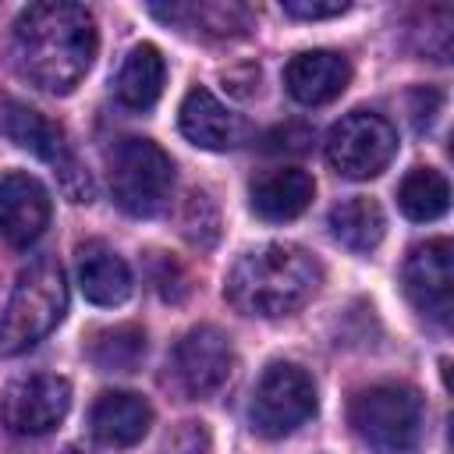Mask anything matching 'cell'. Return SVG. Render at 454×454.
Instances as JSON below:
<instances>
[{
    "instance_id": "obj_25",
    "label": "cell",
    "mask_w": 454,
    "mask_h": 454,
    "mask_svg": "<svg viewBox=\"0 0 454 454\" xmlns=\"http://www.w3.org/2000/svg\"><path fill=\"white\" fill-rule=\"evenodd\" d=\"M351 4L348 0H284V14L301 18V21H319V18H337Z\"/></svg>"
},
{
    "instance_id": "obj_29",
    "label": "cell",
    "mask_w": 454,
    "mask_h": 454,
    "mask_svg": "<svg viewBox=\"0 0 454 454\" xmlns=\"http://www.w3.org/2000/svg\"><path fill=\"white\" fill-rule=\"evenodd\" d=\"M60 454H89V450H85V447H78V443H71V447H64Z\"/></svg>"
},
{
    "instance_id": "obj_7",
    "label": "cell",
    "mask_w": 454,
    "mask_h": 454,
    "mask_svg": "<svg viewBox=\"0 0 454 454\" xmlns=\"http://www.w3.org/2000/svg\"><path fill=\"white\" fill-rule=\"evenodd\" d=\"M394 153L397 128L376 110H351L326 135V160L348 181H369L383 174Z\"/></svg>"
},
{
    "instance_id": "obj_10",
    "label": "cell",
    "mask_w": 454,
    "mask_h": 454,
    "mask_svg": "<svg viewBox=\"0 0 454 454\" xmlns=\"http://www.w3.org/2000/svg\"><path fill=\"white\" fill-rule=\"evenodd\" d=\"M404 294L419 316L436 326H450L454 312V245L447 238L422 241L404 259Z\"/></svg>"
},
{
    "instance_id": "obj_15",
    "label": "cell",
    "mask_w": 454,
    "mask_h": 454,
    "mask_svg": "<svg viewBox=\"0 0 454 454\" xmlns=\"http://www.w3.org/2000/svg\"><path fill=\"white\" fill-rule=\"evenodd\" d=\"M312 195H316V181L301 167H273V170H262L259 177H252V184H248L252 213L270 223L301 216L309 209Z\"/></svg>"
},
{
    "instance_id": "obj_17",
    "label": "cell",
    "mask_w": 454,
    "mask_h": 454,
    "mask_svg": "<svg viewBox=\"0 0 454 454\" xmlns=\"http://www.w3.org/2000/svg\"><path fill=\"white\" fill-rule=\"evenodd\" d=\"M78 287L92 305H121L131 294V270L106 241H82Z\"/></svg>"
},
{
    "instance_id": "obj_23",
    "label": "cell",
    "mask_w": 454,
    "mask_h": 454,
    "mask_svg": "<svg viewBox=\"0 0 454 454\" xmlns=\"http://www.w3.org/2000/svg\"><path fill=\"white\" fill-rule=\"evenodd\" d=\"M181 231L195 248H213L220 238V209L206 192H192L181 209Z\"/></svg>"
},
{
    "instance_id": "obj_21",
    "label": "cell",
    "mask_w": 454,
    "mask_h": 454,
    "mask_svg": "<svg viewBox=\"0 0 454 454\" xmlns=\"http://www.w3.org/2000/svg\"><path fill=\"white\" fill-rule=\"evenodd\" d=\"M85 355L99 372H135L145 358V330L135 323L103 326L89 337Z\"/></svg>"
},
{
    "instance_id": "obj_8",
    "label": "cell",
    "mask_w": 454,
    "mask_h": 454,
    "mask_svg": "<svg viewBox=\"0 0 454 454\" xmlns=\"http://www.w3.org/2000/svg\"><path fill=\"white\" fill-rule=\"evenodd\" d=\"M4 128L11 135L14 145L35 153L43 163L53 167L57 174V184L60 192L71 199V202H89L92 199V177L89 170L78 163V156L71 153L67 145V135L60 124L46 121L39 110H32L28 103H18V99H7V114H4Z\"/></svg>"
},
{
    "instance_id": "obj_22",
    "label": "cell",
    "mask_w": 454,
    "mask_h": 454,
    "mask_svg": "<svg viewBox=\"0 0 454 454\" xmlns=\"http://www.w3.org/2000/svg\"><path fill=\"white\" fill-rule=\"evenodd\" d=\"M397 206L415 223L440 220L450 209V184L436 167H415L397 188Z\"/></svg>"
},
{
    "instance_id": "obj_13",
    "label": "cell",
    "mask_w": 454,
    "mask_h": 454,
    "mask_svg": "<svg viewBox=\"0 0 454 454\" xmlns=\"http://www.w3.org/2000/svg\"><path fill=\"white\" fill-rule=\"evenodd\" d=\"M181 135L199 145V149H213V153H227L238 149L252 138V124L234 114L231 106H223L209 89L195 85L184 99H181V114H177Z\"/></svg>"
},
{
    "instance_id": "obj_14",
    "label": "cell",
    "mask_w": 454,
    "mask_h": 454,
    "mask_svg": "<svg viewBox=\"0 0 454 454\" xmlns=\"http://www.w3.org/2000/svg\"><path fill=\"white\" fill-rule=\"evenodd\" d=\"M351 82V64L337 50H301L284 67V85L301 106H323L337 99Z\"/></svg>"
},
{
    "instance_id": "obj_1",
    "label": "cell",
    "mask_w": 454,
    "mask_h": 454,
    "mask_svg": "<svg viewBox=\"0 0 454 454\" xmlns=\"http://www.w3.org/2000/svg\"><path fill=\"white\" fill-rule=\"evenodd\" d=\"M99 50L96 18L71 0L28 4L14 21V64L43 92L67 96L89 74Z\"/></svg>"
},
{
    "instance_id": "obj_5",
    "label": "cell",
    "mask_w": 454,
    "mask_h": 454,
    "mask_svg": "<svg viewBox=\"0 0 454 454\" xmlns=\"http://www.w3.org/2000/svg\"><path fill=\"white\" fill-rule=\"evenodd\" d=\"M110 192L114 202L135 216V220H149L160 216L170 202L174 192V163L170 156L149 142V138H121L110 156Z\"/></svg>"
},
{
    "instance_id": "obj_28",
    "label": "cell",
    "mask_w": 454,
    "mask_h": 454,
    "mask_svg": "<svg viewBox=\"0 0 454 454\" xmlns=\"http://www.w3.org/2000/svg\"><path fill=\"white\" fill-rule=\"evenodd\" d=\"M167 447L170 454H209V433L202 429V422H184Z\"/></svg>"
},
{
    "instance_id": "obj_27",
    "label": "cell",
    "mask_w": 454,
    "mask_h": 454,
    "mask_svg": "<svg viewBox=\"0 0 454 454\" xmlns=\"http://www.w3.org/2000/svg\"><path fill=\"white\" fill-rule=\"evenodd\" d=\"M443 106V96L436 89H415L411 92V121H415V131H429L436 114Z\"/></svg>"
},
{
    "instance_id": "obj_11",
    "label": "cell",
    "mask_w": 454,
    "mask_h": 454,
    "mask_svg": "<svg viewBox=\"0 0 454 454\" xmlns=\"http://www.w3.org/2000/svg\"><path fill=\"white\" fill-rule=\"evenodd\" d=\"M234 372L231 337L216 326H192L174 348V376L188 397H213Z\"/></svg>"
},
{
    "instance_id": "obj_6",
    "label": "cell",
    "mask_w": 454,
    "mask_h": 454,
    "mask_svg": "<svg viewBox=\"0 0 454 454\" xmlns=\"http://www.w3.org/2000/svg\"><path fill=\"white\" fill-rule=\"evenodd\" d=\"M316 408H319L316 380L294 362H270L252 390L248 419L259 436L280 440L298 426H305L316 415Z\"/></svg>"
},
{
    "instance_id": "obj_16",
    "label": "cell",
    "mask_w": 454,
    "mask_h": 454,
    "mask_svg": "<svg viewBox=\"0 0 454 454\" xmlns=\"http://www.w3.org/2000/svg\"><path fill=\"white\" fill-rule=\"evenodd\" d=\"M89 426L92 436L106 447H135L153 426V408L135 390H106L96 397Z\"/></svg>"
},
{
    "instance_id": "obj_3",
    "label": "cell",
    "mask_w": 454,
    "mask_h": 454,
    "mask_svg": "<svg viewBox=\"0 0 454 454\" xmlns=\"http://www.w3.org/2000/svg\"><path fill=\"white\" fill-rule=\"evenodd\" d=\"M67 312V280L53 259H39L21 270L7 309L0 316V358L25 355L35 348Z\"/></svg>"
},
{
    "instance_id": "obj_2",
    "label": "cell",
    "mask_w": 454,
    "mask_h": 454,
    "mask_svg": "<svg viewBox=\"0 0 454 454\" xmlns=\"http://www.w3.org/2000/svg\"><path fill=\"white\" fill-rule=\"evenodd\" d=\"M319 284H323V266L309 248L291 241H270L245 252L231 266L223 280V294L245 316L277 319L298 312L319 291Z\"/></svg>"
},
{
    "instance_id": "obj_26",
    "label": "cell",
    "mask_w": 454,
    "mask_h": 454,
    "mask_svg": "<svg viewBox=\"0 0 454 454\" xmlns=\"http://www.w3.org/2000/svg\"><path fill=\"white\" fill-rule=\"evenodd\" d=\"M312 142V131L305 124H287V128H277L266 135V153H305Z\"/></svg>"
},
{
    "instance_id": "obj_9",
    "label": "cell",
    "mask_w": 454,
    "mask_h": 454,
    "mask_svg": "<svg viewBox=\"0 0 454 454\" xmlns=\"http://www.w3.org/2000/svg\"><path fill=\"white\" fill-rule=\"evenodd\" d=\"M71 408V383L57 372L11 380L0 390V422L14 436H43L64 422Z\"/></svg>"
},
{
    "instance_id": "obj_20",
    "label": "cell",
    "mask_w": 454,
    "mask_h": 454,
    "mask_svg": "<svg viewBox=\"0 0 454 454\" xmlns=\"http://www.w3.org/2000/svg\"><path fill=\"white\" fill-rule=\"evenodd\" d=\"M330 234L333 241H340L348 252H372L383 234H387V213L376 199L369 195H355V199H344L330 209Z\"/></svg>"
},
{
    "instance_id": "obj_18",
    "label": "cell",
    "mask_w": 454,
    "mask_h": 454,
    "mask_svg": "<svg viewBox=\"0 0 454 454\" xmlns=\"http://www.w3.org/2000/svg\"><path fill=\"white\" fill-rule=\"evenodd\" d=\"M163 82H167V60L153 43H138L128 50L121 71H117V99L128 110H149L156 106V99L163 96Z\"/></svg>"
},
{
    "instance_id": "obj_19",
    "label": "cell",
    "mask_w": 454,
    "mask_h": 454,
    "mask_svg": "<svg viewBox=\"0 0 454 454\" xmlns=\"http://www.w3.org/2000/svg\"><path fill=\"white\" fill-rule=\"evenodd\" d=\"M156 18L177 25V28H195L206 39H231L248 28V7L241 4H223V0H202V4H170L149 7Z\"/></svg>"
},
{
    "instance_id": "obj_24",
    "label": "cell",
    "mask_w": 454,
    "mask_h": 454,
    "mask_svg": "<svg viewBox=\"0 0 454 454\" xmlns=\"http://www.w3.org/2000/svg\"><path fill=\"white\" fill-rule=\"evenodd\" d=\"M149 280H153V291L163 298V301H184L192 284H188V273L177 259H170L167 252H153L149 255Z\"/></svg>"
},
{
    "instance_id": "obj_4",
    "label": "cell",
    "mask_w": 454,
    "mask_h": 454,
    "mask_svg": "<svg viewBox=\"0 0 454 454\" xmlns=\"http://www.w3.org/2000/svg\"><path fill=\"white\" fill-rule=\"evenodd\" d=\"M348 422L372 454H411L422 443L426 404L408 383H372L351 397Z\"/></svg>"
},
{
    "instance_id": "obj_12",
    "label": "cell",
    "mask_w": 454,
    "mask_h": 454,
    "mask_svg": "<svg viewBox=\"0 0 454 454\" xmlns=\"http://www.w3.org/2000/svg\"><path fill=\"white\" fill-rule=\"evenodd\" d=\"M50 192L28 170H7L0 177V234L11 248H32L50 227Z\"/></svg>"
}]
</instances>
